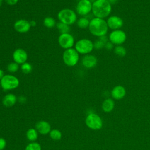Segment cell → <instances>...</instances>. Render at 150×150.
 Instances as JSON below:
<instances>
[{
	"mask_svg": "<svg viewBox=\"0 0 150 150\" xmlns=\"http://www.w3.org/2000/svg\"><path fill=\"white\" fill-rule=\"evenodd\" d=\"M111 4L107 0H94L92 2V13L96 18L104 19L111 11Z\"/></svg>",
	"mask_w": 150,
	"mask_h": 150,
	"instance_id": "1",
	"label": "cell"
},
{
	"mask_svg": "<svg viewBox=\"0 0 150 150\" xmlns=\"http://www.w3.org/2000/svg\"><path fill=\"white\" fill-rule=\"evenodd\" d=\"M88 28L93 35L100 38L106 35L108 27L104 19L94 17L90 21Z\"/></svg>",
	"mask_w": 150,
	"mask_h": 150,
	"instance_id": "2",
	"label": "cell"
},
{
	"mask_svg": "<svg viewBox=\"0 0 150 150\" xmlns=\"http://www.w3.org/2000/svg\"><path fill=\"white\" fill-rule=\"evenodd\" d=\"M57 18L59 22L70 26L77 21V13L73 10L69 8H64L59 11Z\"/></svg>",
	"mask_w": 150,
	"mask_h": 150,
	"instance_id": "3",
	"label": "cell"
},
{
	"mask_svg": "<svg viewBox=\"0 0 150 150\" xmlns=\"http://www.w3.org/2000/svg\"><path fill=\"white\" fill-rule=\"evenodd\" d=\"M62 59L66 66H75L79 61V53L73 47L66 49L63 53Z\"/></svg>",
	"mask_w": 150,
	"mask_h": 150,
	"instance_id": "4",
	"label": "cell"
},
{
	"mask_svg": "<svg viewBox=\"0 0 150 150\" xmlns=\"http://www.w3.org/2000/svg\"><path fill=\"white\" fill-rule=\"evenodd\" d=\"M1 88L5 91L12 90L18 87L19 80L17 77L12 74H7L1 79Z\"/></svg>",
	"mask_w": 150,
	"mask_h": 150,
	"instance_id": "5",
	"label": "cell"
},
{
	"mask_svg": "<svg viewBox=\"0 0 150 150\" xmlns=\"http://www.w3.org/2000/svg\"><path fill=\"white\" fill-rule=\"evenodd\" d=\"M74 49L79 54H88L93 51L94 43L88 39L83 38L79 39L75 43Z\"/></svg>",
	"mask_w": 150,
	"mask_h": 150,
	"instance_id": "6",
	"label": "cell"
},
{
	"mask_svg": "<svg viewBox=\"0 0 150 150\" xmlns=\"http://www.w3.org/2000/svg\"><path fill=\"white\" fill-rule=\"evenodd\" d=\"M86 125L93 130H98L103 127V121L100 117L95 113H90L86 118Z\"/></svg>",
	"mask_w": 150,
	"mask_h": 150,
	"instance_id": "7",
	"label": "cell"
},
{
	"mask_svg": "<svg viewBox=\"0 0 150 150\" xmlns=\"http://www.w3.org/2000/svg\"><path fill=\"white\" fill-rule=\"evenodd\" d=\"M92 11V2L90 0H80L77 3L76 12L81 16H86Z\"/></svg>",
	"mask_w": 150,
	"mask_h": 150,
	"instance_id": "8",
	"label": "cell"
},
{
	"mask_svg": "<svg viewBox=\"0 0 150 150\" xmlns=\"http://www.w3.org/2000/svg\"><path fill=\"white\" fill-rule=\"evenodd\" d=\"M74 38L70 33H60L58 37V43L63 49L72 48L74 46Z\"/></svg>",
	"mask_w": 150,
	"mask_h": 150,
	"instance_id": "9",
	"label": "cell"
},
{
	"mask_svg": "<svg viewBox=\"0 0 150 150\" xmlns=\"http://www.w3.org/2000/svg\"><path fill=\"white\" fill-rule=\"evenodd\" d=\"M126 39L127 35L125 33L120 29L112 30L108 36L110 42H111L113 45H121L125 42Z\"/></svg>",
	"mask_w": 150,
	"mask_h": 150,
	"instance_id": "10",
	"label": "cell"
},
{
	"mask_svg": "<svg viewBox=\"0 0 150 150\" xmlns=\"http://www.w3.org/2000/svg\"><path fill=\"white\" fill-rule=\"evenodd\" d=\"M13 28L17 32L25 33L29 31L31 28V25L30 21L24 19H20L15 22Z\"/></svg>",
	"mask_w": 150,
	"mask_h": 150,
	"instance_id": "11",
	"label": "cell"
},
{
	"mask_svg": "<svg viewBox=\"0 0 150 150\" xmlns=\"http://www.w3.org/2000/svg\"><path fill=\"white\" fill-rule=\"evenodd\" d=\"M28 53L22 48L16 49L12 53V58L13 62L18 63V64H22L27 62L28 60Z\"/></svg>",
	"mask_w": 150,
	"mask_h": 150,
	"instance_id": "12",
	"label": "cell"
},
{
	"mask_svg": "<svg viewBox=\"0 0 150 150\" xmlns=\"http://www.w3.org/2000/svg\"><path fill=\"white\" fill-rule=\"evenodd\" d=\"M107 23L109 28L114 30L121 28L124 22L122 18L116 15H112L108 18Z\"/></svg>",
	"mask_w": 150,
	"mask_h": 150,
	"instance_id": "13",
	"label": "cell"
},
{
	"mask_svg": "<svg viewBox=\"0 0 150 150\" xmlns=\"http://www.w3.org/2000/svg\"><path fill=\"white\" fill-rule=\"evenodd\" d=\"M81 64L86 69H92L97 65V59L93 54H86L81 59Z\"/></svg>",
	"mask_w": 150,
	"mask_h": 150,
	"instance_id": "14",
	"label": "cell"
},
{
	"mask_svg": "<svg viewBox=\"0 0 150 150\" xmlns=\"http://www.w3.org/2000/svg\"><path fill=\"white\" fill-rule=\"evenodd\" d=\"M35 128L38 133L42 135H46L49 134L51 131L50 124L46 121L41 120L38 121L35 125Z\"/></svg>",
	"mask_w": 150,
	"mask_h": 150,
	"instance_id": "15",
	"label": "cell"
},
{
	"mask_svg": "<svg viewBox=\"0 0 150 150\" xmlns=\"http://www.w3.org/2000/svg\"><path fill=\"white\" fill-rule=\"evenodd\" d=\"M111 96L115 100L122 99L126 94V90L125 88L120 85L114 87L111 92Z\"/></svg>",
	"mask_w": 150,
	"mask_h": 150,
	"instance_id": "16",
	"label": "cell"
},
{
	"mask_svg": "<svg viewBox=\"0 0 150 150\" xmlns=\"http://www.w3.org/2000/svg\"><path fill=\"white\" fill-rule=\"evenodd\" d=\"M18 101V97L12 93L6 94L2 98V104L6 107L13 106Z\"/></svg>",
	"mask_w": 150,
	"mask_h": 150,
	"instance_id": "17",
	"label": "cell"
},
{
	"mask_svg": "<svg viewBox=\"0 0 150 150\" xmlns=\"http://www.w3.org/2000/svg\"><path fill=\"white\" fill-rule=\"evenodd\" d=\"M114 107V102L111 98L105 99L102 104V109L105 112L111 111Z\"/></svg>",
	"mask_w": 150,
	"mask_h": 150,
	"instance_id": "18",
	"label": "cell"
},
{
	"mask_svg": "<svg viewBox=\"0 0 150 150\" xmlns=\"http://www.w3.org/2000/svg\"><path fill=\"white\" fill-rule=\"evenodd\" d=\"M26 137L30 142H35L38 138V132L36 128H29L26 131Z\"/></svg>",
	"mask_w": 150,
	"mask_h": 150,
	"instance_id": "19",
	"label": "cell"
},
{
	"mask_svg": "<svg viewBox=\"0 0 150 150\" xmlns=\"http://www.w3.org/2000/svg\"><path fill=\"white\" fill-rule=\"evenodd\" d=\"M108 42V38L106 36H101L99 38L98 40H97L94 43V48L97 50H100L103 48L105 45V43Z\"/></svg>",
	"mask_w": 150,
	"mask_h": 150,
	"instance_id": "20",
	"label": "cell"
},
{
	"mask_svg": "<svg viewBox=\"0 0 150 150\" xmlns=\"http://www.w3.org/2000/svg\"><path fill=\"white\" fill-rule=\"evenodd\" d=\"M90 21L87 17L86 16H81L79 19H77L76 23L77 25L79 28L81 29H86L88 28Z\"/></svg>",
	"mask_w": 150,
	"mask_h": 150,
	"instance_id": "21",
	"label": "cell"
},
{
	"mask_svg": "<svg viewBox=\"0 0 150 150\" xmlns=\"http://www.w3.org/2000/svg\"><path fill=\"white\" fill-rule=\"evenodd\" d=\"M43 25L47 28H53L56 25V21L54 18L51 16H47L45 18L43 21Z\"/></svg>",
	"mask_w": 150,
	"mask_h": 150,
	"instance_id": "22",
	"label": "cell"
},
{
	"mask_svg": "<svg viewBox=\"0 0 150 150\" xmlns=\"http://www.w3.org/2000/svg\"><path fill=\"white\" fill-rule=\"evenodd\" d=\"M56 27L59 31L60 33H69L70 30V26L64 24L62 22H59L58 23H56Z\"/></svg>",
	"mask_w": 150,
	"mask_h": 150,
	"instance_id": "23",
	"label": "cell"
},
{
	"mask_svg": "<svg viewBox=\"0 0 150 150\" xmlns=\"http://www.w3.org/2000/svg\"><path fill=\"white\" fill-rule=\"evenodd\" d=\"M50 137L54 141H59L62 138V134L61 131L57 129H51L49 132Z\"/></svg>",
	"mask_w": 150,
	"mask_h": 150,
	"instance_id": "24",
	"label": "cell"
},
{
	"mask_svg": "<svg viewBox=\"0 0 150 150\" xmlns=\"http://www.w3.org/2000/svg\"><path fill=\"white\" fill-rule=\"evenodd\" d=\"M19 69V64H18V63H15V62L9 63L7 65V67H6L7 71L9 73H10L11 74L16 73V71H18Z\"/></svg>",
	"mask_w": 150,
	"mask_h": 150,
	"instance_id": "25",
	"label": "cell"
},
{
	"mask_svg": "<svg viewBox=\"0 0 150 150\" xmlns=\"http://www.w3.org/2000/svg\"><path fill=\"white\" fill-rule=\"evenodd\" d=\"M21 70L23 74H29L32 70V66L28 62H25L21 65Z\"/></svg>",
	"mask_w": 150,
	"mask_h": 150,
	"instance_id": "26",
	"label": "cell"
},
{
	"mask_svg": "<svg viewBox=\"0 0 150 150\" xmlns=\"http://www.w3.org/2000/svg\"><path fill=\"white\" fill-rule=\"evenodd\" d=\"M114 53L116 55L120 57H124L127 54V50L122 46L118 45L114 49Z\"/></svg>",
	"mask_w": 150,
	"mask_h": 150,
	"instance_id": "27",
	"label": "cell"
},
{
	"mask_svg": "<svg viewBox=\"0 0 150 150\" xmlns=\"http://www.w3.org/2000/svg\"><path fill=\"white\" fill-rule=\"evenodd\" d=\"M25 150H42V147L38 142H30L26 146Z\"/></svg>",
	"mask_w": 150,
	"mask_h": 150,
	"instance_id": "28",
	"label": "cell"
},
{
	"mask_svg": "<svg viewBox=\"0 0 150 150\" xmlns=\"http://www.w3.org/2000/svg\"><path fill=\"white\" fill-rule=\"evenodd\" d=\"M6 146V140L0 137V150H4Z\"/></svg>",
	"mask_w": 150,
	"mask_h": 150,
	"instance_id": "29",
	"label": "cell"
},
{
	"mask_svg": "<svg viewBox=\"0 0 150 150\" xmlns=\"http://www.w3.org/2000/svg\"><path fill=\"white\" fill-rule=\"evenodd\" d=\"M104 47L107 49V50H111L112 48H113V44L111 42H107L106 43H105V46H104Z\"/></svg>",
	"mask_w": 150,
	"mask_h": 150,
	"instance_id": "30",
	"label": "cell"
},
{
	"mask_svg": "<svg viewBox=\"0 0 150 150\" xmlns=\"http://www.w3.org/2000/svg\"><path fill=\"white\" fill-rule=\"evenodd\" d=\"M7 4H8L9 5H16L19 0H4Z\"/></svg>",
	"mask_w": 150,
	"mask_h": 150,
	"instance_id": "31",
	"label": "cell"
},
{
	"mask_svg": "<svg viewBox=\"0 0 150 150\" xmlns=\"http://www.w3.org/2000/svg\"><path fill=\"white\" fill-rule=\"evenodd\" d=\"M18 100L21 103H25L26 101V98L23 96H21L18 98Z\"/></svg>",
	"mask_w": 150,
	"mask_h": 150,
	"instance_id": "32",
	"label": "cell"
},
{
	"mask_svg": "<svg viewBox=\"0 0 150 150\" xmlns=\"http://www.w3.org/2000/svg\"><path fill=\"white\" fill-rule=\"evenodd\" d=\"M30 25H31V27H34L36 25V22L33 21V20H32L30 21Z\"/></svg>",
	"mask_w": 150,
	"mask_h": 150,
	"instance_id": "33",
	"label": "cell"
},
{
	"mask_svg": "<svg viewBox=\"0 0 150 150\" xmlns=\"http://www.w3.org/2000/svg\"><path fill=\"white\" fill-rule=\"evenodd\" d=\"M111 5L112 4V5H114V4H115L117 2H118V0H107Z\"/></svg>",
	"mask_w": 150,
	"mask_h": 150,
	"instance_id": "34",
	"label": "cell"
},
{
	"mask_svg": "<svg viewBox=\"0 0 150 150\" xmlns=\"http://www.w3.org/2000/svg\"><path fill=\"white\" fill-rule=\"evenodd\" d=\"M4 71L2 69H0V80L4 76Z\"/></svg>",
	"mask_w": 150,
	"mask_h": 150,
	"instance_id": "35",
	"label": "cell"
},
{
	"mask_svg": "<svg viewBox=\"0 0 150 150\" xmlns=\"http://www.w3.org/2000/svg\"><path fill=\"white\" fill-rule=\"evenodd\" d=\"M3 1H4V0H0V7L2 6V3H3Z\"/></svg>",
	"mask_w": 150,
	"mask_h": 150,
	"instance_id": "36",
	"label": "cell"
},
{
	"mask_svg": "<svg viewBox=\"0 0 150 150\" xmlns=\"http://www.w3.org/2000/svg\"><path fill=\"white\" fill-rule=\"evenodd\" d=\"M1 87V80H0V88Z\"/></svg>",
	"mask_w": 150,
	"mask_h": 150,
	"instance_id": "37",
	"label": "cell"
},
{
	"mask_svg": "<svg viewBox=\"0 0 150 150\" xmlns=\"http://www.w3.org/2000/svg\"><path fill=\"white\" fill-rule=\"evenodd\" d=\"M80 1V0H78V1Z\"/></svg>",
	"mask_w": 150,
	"mask_h": 150,
	"instance_id": "38",
	"label": "cell"
}]
</instances>
